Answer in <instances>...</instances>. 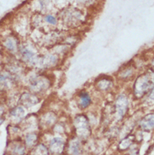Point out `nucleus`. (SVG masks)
Segmentation results:
<instances>
[{
	"instance_id": "obj_1",
	"label": "nucleus",
	"mask_w": 154,
	"mask_h": 155,
	"mask_svg": "<svg viewBox=\"0 0 154 155\" xmlns=\"http://www.w3.org/2000/svg\"><path fill=\"white\" fill-rule=\"evenodd\" d=\"M136 86L138 87L137 89H139L141 92H145V93L148 90V89L152 87V85H151V81L146 78V76H144L143 78L139 79L138 84H136Z\"/></svg>"
},
{
	"instance_id": "obj_2",
	"label": "nucleus",
	"mask_w": 154,
	"mask_h": 155,
	"mask_svg": "<svg viewBox=\"0 0 154 155\" xmlns=\"http://www.w3.org/2000/svg\"><path fill=\"white\" fill-rule=\"evenodd\" d=\"M79 99H80L79 104H80L81 108L83 109L87 108L91 103V98H90L89 94L87 92H82L79 94Z\"/></svg>"
},
{
	"instance_id": "obj_3",
	"label": "nucleus",
	"mask_w": 154,
	"mask_h": 155,
	"mask_svg": "<svg viewBox=\"0 0 154 155\" xmlns=\"http://www.w3.org/2000/svg\"><path fill=\"white\" fill-rule=\"evenodd\" d=\"M153 116L152 115H149L148 116H146V118L143 120L142 122V127L144 130H151L153 127Z\"/></svg>"
},
{
	"instance_id": "obj_4",
	"label": "nucleus",
	"mask_w": 154,
	"mask_h": 155,
	"mask_svg": "<svg viewBox=\"0 0 154 155\" xmlns=\"http://www.w3.org/2000/svg\"><path fill=\"white\" fill-rule=\"evenodd\" d=\"M127 106V101L126 99H120L118 100V103H117V107H118V113L120 114V116H122L124 115V113L126 112L125 110H126Z\"/></svg>"
},
{
	"instance_id": "obj_5",
	"label": "nucleus",
	"mask_w": 154,
	"mask_h": 155,
	"mask_svg": "<svg viewBox=\"0 0 154 155\" xmlns=\"http://www.w3.org/2000/svg\"><path fill=\"white\" fill-rule=\"evenodd\" d=\"M4 46L11 52H15L16 50V44L12 38H7L4 41Z\"/></svg>"
},
{
	"instance_id": "obj_6",
	"label": "nucleus",
	"mask_w": 154,
	"mask_h": 155,
	"mask_svg": "<svg viewBox=\"0 0 154 155\" xmlns=\"http://www.w3.org/2000/svg\"><path fill=\"white\" fill-rule=\"evenodd\" d=\"M46 20L49 24H51V25H56L57 24V19L51 15H47L46 17Z\"/></svg>"
}]
</instances>
